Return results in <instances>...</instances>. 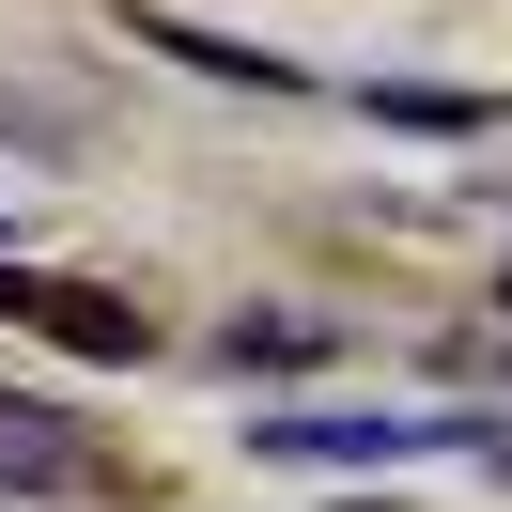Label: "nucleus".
Wrapping results in <instances>:
<instances>
[{
	"label": "nucleus",
	"mask_w": 512,
	"mask_h": 512,
	"mask_svg": "<svg viewBox=\"0 0 512 512\" xmlns=\"http://www.w3.org/2000/svg\"><path fill=\"white\" fill-rule=\"evenodd\" d=\"M280 466H419V450H481V419H249Z\"/></svg>",
	"instance_id": "3"
},
{
	"label": "nucleus",
	"mask_w": 512,
	"mask_h": 512,
	"mask_svg": "<svg viewBox=\"0 0 512 512\" xmlns=\"http://www.w3.org/2000/svg\"><path fill=\"white\" fill-rule=\"evenodd\" d=\"M0 497H109V435L0 388Z\"/></svg>",
	"instance_id": "2"
},
{
	"label": "nucleus",
	"mask_w": 512,
	"mask_h": 512,
	"mask_svg": "<svg viewBox=\"0 0 512 512\" xmlns=\"http://www.w3.org/2000/svg\"><path fill=\"white\" fill-rule=\"evenodd\" d=\"M357 109L373 125H419V140H481L497 125V94H450V78H357Z\"/></svg>",
	"instance_id": "6"
},
{
	"label": "nucleus",
	"mask_w": 512,
	"mask_h": 512,
	"mask_svg": "<svg viewBox=\"0 0 512 512\" xmlns=\"http://www.w3.org/2000/svg\"><path fill=\"white\" fill-rule=\"evenodd\" d=\"M140 47H171V63H202V78H233V94H311V78H295L280 47H233V32H187V16H140Z\"/></svg>",
	"instance_id": "5"
},
{
	"label": "nucleus",
	"mask_w": 512,
	"mask_h": 512,
	"mask_svg": "<svg viewBox=\"0 0 512 512\" xmlns=\"http://www.w3.org/2000/svg\"><path fill=\"white\" fill-rule=\"evenodd\" d=\"M326 357H342L326 311H233L218 326V373H326Z\"/></svg>",
	"instance_id": "4"
},
{
	"label": "nucleus",
	"mask_w": 512,
	"mask_h": 512,
	"mask_svg": "<svg viewBox=\"0 0 512 512\" xmlns=\"http://www.w3.org/2000/svg\"><path fill=\"white\" fill-rule=\"evenodd\" d=\"M497 326H512V264H497Z\"/></svg>",
	"instance_id": "7"
},
{
	"label": "nucleus",
	"mask_w": 512,
	"mask_h": 512,
	"mask_svg": "<svg viewBox=\"0 0 512 512\" xmlns=\"http://www.w3.org/2000/svg\"><path fill=\"white\" fill-rule=\"evenodd\" d=\"M0 326H32V342H63V357H94V373H125L156 326L125 311L109 280H47V264H0Z\"/></svg>",
	"instance_id": "1"
}]
</instances>
